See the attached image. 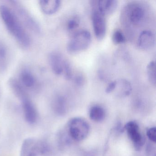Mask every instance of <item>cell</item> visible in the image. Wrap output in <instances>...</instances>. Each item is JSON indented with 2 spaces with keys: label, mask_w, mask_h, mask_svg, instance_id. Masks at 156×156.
<instances>
[{
  "label": "cell",
  "mask_w": 156,
  "mask_h": 156,
  "mask_svg": "<svg viewBox=\"0 0 156 156\" xmlns=\"http://www.w3.org/2000/svg\"><path fill=\"white\" fill-rule=\"evenodd\" d=\"M0 16L6 29L18 44L23 48L29 47L31 43L30 34L12 8L1 4Z\"/></svg>",
  "instance_id": "cell-1"
},
{
  "label": "cell",
  "mask_w": 156,
  "mask_h": 156,
  "mask_svg": "<svg viewBox=\"0 0 156 156\" xmlns=\"http://www.w3.org/2000/svg\"><path fill=\"white\" fill-rule=\"evenodd\" d=\"M13 11L25 28L36 34L41 33V28L33 16L20 2L16 1H9Z\"/></svg>",
  "instance_id": "cell-2"
},
{
  "label": "cell",
  "mask_w": 156,
  "mask_h": 156,
  "mask_svg": "<svg viewBox=\"0 0 156 156\" xmlns=\"http://www.w3.org/2000/svg\"><path fill=\"white\" fill-rule=\"evenodd\" d=\"M91 39V34L86 30L76 32L67 44V51L70 53L75 54L85 51L90 45Z\"/></svg>",
  "instance_id": "cell-3"
},
{
  "label": "cell",
  "mask_w": 156,
  "mask_h": 156,
  "mask_svg": "<svg viewBox=\"0 0 156 156\" xmlns=\"http://www.w3.org/2000/svg\"><path fill=\"white\" fill-rule=\"evenodd\" d=\"M68 129L69 135L73 139L81 141L87 137L90 127L85 119L81 118H75L69 122Z\"/></svg>",
  "instance_id": "cell-4"
},
{
  "label": "cell",
  "mask_w": 156,
  "mask_h": 156,
  "mask_svg": "<svg viewBox=\"0 0 156 156\" xmlns=\"http://www.w3.org/2000/svg\"><path fill=\"white\" fill-rule=\"evenodd\" d=\"M125 15L130 24L137 26L144 21L146 10L140 3L132 2L128 4L125 8Z\"/></svg>",
  "instance_id": "cell-5"
},
{
  "label": "cell",
  "mask_w": 156,
  "mask_h": 156,
  "mask_svg": "<svg viewBox=\"0 0 156 156\" xmlns=\"http://www.w3.org/2000/svg\"><path fill=\"white\" fill-rule=\"evenodd\" d=\"M17 80L27 92L28 90L35 91L40 87V81L37 76L31 69L28 67L21 70L19 73V79Z\"/></svg>",
  "instance_id": "cell-6"
},
{
  "label": "cell",
  "mask_w": 156,
  "mask_h": 156,
  "mask_svg": "<svg viewBox=\"0 0 156 156\" xmlns=\"http://www.w3.org/2000/svg\"><path fill=\"white\" fill-rule=\"evenodd\" d=\"M17 97L20 100L24 118L29 124H33L38 119V112L27 92H23Z\"/></svg>",
  "instance_id": "cell-7"
},
{
  "label": "cell",
  "mask_w": 156,
  "mask_h": 156,
  "mask_svg": "<svg viewBox=\"0 0 156 156\" xmlns=\"http://www.w3.org/2000/svg\"><path fill=\"white\" fill-rule=\"evenodd\" d=\"M92 24L95 35L97 40H103L105 36L107 23L105 17L93 9L92 14Z\"/></svg>",
  "instance_id": "cell-8"
},
{
  "label": "cell",
  "mask_w": 156,
  "mask_h": 156,
  "mask_svg": "<svg viewBox=\"0 0 156 156\" xmlns=\"http://www.w3.org/2000/svg\"><path fill=\"white\" fill-rule=\"evenodd\" d=\"M93 9H95L106 17L115 12L118 6V1L116 0H103L98 1H91Z\"/></svg>",
  "instance_id": "cell-9"
},
{
  "label": "cell",
  "mask_w": 156,
  "mask_h": 156,
  "mask_svg": "<svg viewBox=\"0 0 156 156\" xmlns=\"http://www.w3.org/2000/svg\"><path fill=\"white\" fill-rule=\"evenodd\" d=\"M66 59L62 54L58 51H52L48 55V61L50 67L55 74L62 75Z\"/></svg>",
  "instance_id": "cell-10"
},
{
  "label": "cell",
  "mask_w": 156,
  "mask_h": 156,
  "mask_svg": "<svg viewBox=\"0 0 156 156\" xmlns=\"http://www.w3.org/2000/svg\"><path fill=\"white\" fill-rule=\"evenodd\" d=\"M155 35L148 30L140 32L137 40V47L141 50H147L152 48L155 44Z\"/></svg>",
  "instance_id": "cell-11"
},
{
  "label": "cell",
  "mask_w": 156,
  "mask_h": 156,
  "mask_svg": "<svg viewBox=\"0 0 156 156\" xmlns=\"http://www.w3.org/2000/svg\"><path fill=\"white\" fill-rule=\"evenodd\" d=\"M125 128L130 140L137 146L142 144L143 138L138 125L134 121H129L126 124Z\"/></svg>",
  "instance_id": "cell-12"
},
{
  "label": "cell",
  "mask_w": 156,
  "mask_h": 156,
  "mask_svg": "<svg viewBox=\"0 0 156 156\" xmlns=\"http://www.w3.org/2000/svg\"><path fill=\"white\" fill-rule=\"evenodd\" d=\"M61 5L59 0H41L39 1V6L41 10L47 15H52L56 13Z\"/></svg>",
  "instance_id": "cell-13"
},
{
  "label": "cell",
  "mask_w": 156,
  "mask_h": 156,
  "mask_svg": "<svg viewBox=\"0 0 156 156\" xmlns=\"http://www.w3.org/2000/svg\"><path fill=\"white\" fill-rule=\"evenodd\" d=\"M10 60V52L6 44L0 41V73L6 70Z\"/></svg>",
  "instance_id": "cell-14"
},
{
  "label": "cell",
  "mask_w": 156,
  "mask_h": 156,
  "mask_svg": "<svg viewBox=\"0 0 156 156\" xmlns=\"http://www.w3.org/2000/svg\"><path fill=\"white\" fill-rule=\"evenodd\" d=\"M116 89H117L119 95L122 96H127L131 93L132 87L131 84L128 80L120 79L116 81L115 90Z\"/></svg>",
  "instance_id": "cell-15"
},
{
  "label": "cell",
  "mask_w": 156,
  "mask_h": 156,
  "mask_svg": "<svg viewBox=\"0 0 156 156\" xmlns=\"http://www.w3.org/2000/svg\"><path fill=\"white\" fill-rule=\"evenodd\" d=\"M52 106L54 110L58 114H62L65 112L66 106V101L63 96L57 95L52 101Z\"/></svg>",
  "instance_id": "cell-16"
},
{
  "label": "cell",
  "mask_w": 156,
  "mask_h": 156,
  "mask_svg": "<svg viewBox=\"0 0 156 156\" xmlns=\"http://www.w3.org/2000/svg\"><path fill=\"white\" fill-rule=\"evenodd\" d=\"M89 117L93 121L100 122L105 118V110L99 106H94L90 108Z\"/></svg>",
  "instance_id": "cell-17"
},
{
  "label": "cell",
  "mask_w": 156,
  "mask_h": 156,
  "mask_svg": "<svg viewBox=\"0 0 156 156\" xmlns=\"http://www.w3.org/2000/svg\"><path fill=\"white\" fill-rule=\"evenodd\" d=\"M147 74L150 83L153 86H156V63L155 61H151L147 66Z\"/></svg>",
  "instance_id": "cell-18"
},
{
  "label": "cell",
  "mask_w": 156,
  "mask_h": 156,
  "mask_svg": "<svg viewBox=\"0 0 156 156\" xmlns=\"http://www.w3.org/2000/svg\"><path fill=\"white\" fill-rule=\"evenodd\" d=\"M112 40L113 43L115 44H124L126 41V36L122 31L119 30H116L113 32L112 36Z\"/></svg>",
  "instance_id": "cell-19"
},
{
  "label": "cell",
  "mask_w": 156,
  "mask_h": 156,
  "mask_svg": "<svg viewBox=\"0 0 156 156\" xmlns=\"http://www.w3.org/2000/svg\"><path fill=\"white\" fill-rule=\"evenodd\" d=\"M62 75L67 80H71L73 77V73L71 64L66 60L65 62Z\"/></svg>",
  "instance_id": "cell-20"
},
{
  "label": "cell",
  "mask_w": 156,
  "mask_h": 156,
  "mask_svg": "<svg viewBox=\"0 0 156 156\" xmlns=\"http://www.w3.org/2000/svg\"><path fill=\"white\" fill-rule=\"evenodd\" d=\"M80 20L77 17H74L70 19L66 23V28L68 31H73L79 27Z\"/></svg>",
  "instance_id": "cell-21"
},
{
  "label": "cell",
  "mask_w": 156,
  "mask_h": 156,
  "mask_svg": "<svg viewBox=\"0 0 156 156\" xmlns=\"http://www.w3.org/2000/svg\"><path fill=\"white\" fill-rule=\"evenodd\" d=\"M73 79L74 83L78 86H82L84 84L85 81L84 77L81 74H76L73 77Z\"/></svg>",
  "instance_id": "cell-22"
},
{
  "label": "cell",
  "mask_w": 156,
  "mask_h": 156,
  "mask_svg": "<svg viewBox=\"0 0 156 156\" xmlns=\"http://www.w3.org/2000/svg\"><path fill=\"white\" fill-rule=\"evenodd\" d=\"M147 135L150 140L152 142H156V129L155 127H151L147 130Z\"/></svg>",
  "instance_id": "cell-23"
},
{
  "label": "cell",
  "mask_w": 156,
  "mask_h": 156,
  "mask_svg": "<svg viewBox=\"0 0 156 156\" xmlns=\"http://www.w3.org/2000/svg\"><path fill=\"white\" fill-rule=\"evenodd\" d=\"M116 87V81L110 82L106 88L105 92L107 94H110L115 91Z\"/></svg>",
  "instance_id": "cell-24"
}]
</instances>
